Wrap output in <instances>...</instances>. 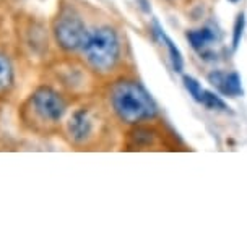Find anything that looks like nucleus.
<instances>
[{"label":"nucleus","mask_w":247,"mask_h":248,"mask_svg":"<svg viewBox=\"0 0 247 248\" xmlns=\"http://www.w3.org/2000/svg\"><path fill=\"white\" fill-rule=\"evenodd\" d=\"M67 112V101L62 93L50 86H39L33 91L21 107V117L34 132H49L57 127Z\"/></svg>","instance_id":"f257e3e1"},{"label":"nucleus","mask_w":247,"mask_h":248,"mask_svg":"<svg viewBox=\"0 0 247 248\" xmlns=\"http://www.w3.org/2000/svg\"><path fill=\"white\" fill-rule=\"evenodd\" d=\"M111 106L125 124H140L156 115V106L150 94L135 81H120L111 90Z\"/></svg>","instance_id":"f03ea898"},{"label":"nucleus","mask_w":247,"mask_h":248,"mask_svg":"<svg viewBox=\"0 0 247 248\" xmlns=\"http://www.w3.org/2000/svg\"><path fill=\"white\" fill-rule=\"evenodd\" d=\"M82 52L93 70L99 73L111 72L120 57V41L117 32L111 26H101L95 31H90Z\"/></svg>","instance_id":"7ed1b4c3"},{"label":"nucleus","mask_w":247,"mask_h":248,"mask_svg":"<svg viewBox=\"0 0 247 248\" xmlns=\"http://www.w3.org/2000/svg\"><path fill=\"white\" fill-rule=\"evenodd\" d=\"M52 32L57 46L67 52L82 50L90 34L82 18L72 12H64L55 18Z\"/></svg>","instance_id":"20e7f679"},{"label":"nucleus","mask_w":247,"mask_h":248,"mask_svg":"<svg viewBox=\"0 0 247 248\" xmlns=\"http://www.w3.org/2000/svg\"><path fill=\"white\" fill-rule=\"evenodd\" d=\"M96 127H98V124H96L95 114H93L90 109H86V107H82V109H77L68 117L67 135L72 143L86 144L95 137Z\"/></svg>","instance_id":"39448f33"},{"label":"nucleus","mask_w":247,"mask_h":248,"mask_svg":"<svg viewBox=\"0 0 247 248\" xmlns=\"http://www.w3.org/2000/svg\"><path fill=\"white\" fill-rule=\"evenodd\" d=\"M208 79L221 94L230 96V97H237L242 94L241 77L236 72H231V73L213 72V73H210Z\"/></svg>","instance_id":"423d86ee"},{"label":"nucleus","mask_w":247,"mask_h":248,"mask_svg":"<svg viewBox=\"0 0 247 248\" xmlns=\"http://www.w3.org/2000/svg\"><path fill=\"white\" fill-rule=\"evenodd\" d=\"M187 39L190 46L197 50L200 55H205L208 52L210 46L216 41V34L212 28L205 26V28H200V30H192L187 32Z\"/></svg>","instance_id":"0eeeda50"},{"label":"nucleus","mask_w":247,"mask_h":248,"mask_svg":"<svg viewBox=\"0 0 247 248\" xmlns=\"http://www.w3.org/2000/svg\"><path fill=\"white\" fill-rule=\"evenodd\" d=\"M15 83V70L7 55L0 54V96H5L12 91Z\"/></svg>","instance_id":"6e6552de"},{"label":"nucleus","mask_w":247,"mask_h":248,"mask_svg":"<svg viewBox=\"0 0 247 248\" xmlns=\"http://www.w3.org/2000/svg\"><path fill=\"white\" fill-rule=\"evenodd\" d=\"M198 104H202L203 107H207L210 110H220V112H226L230 107L226 106V102L221 99L220 96H216L215 93L203 90V94L200 97Z\"/></svg>","instance_id":"1a4fd4ad"},{"label":"nucleus","mask_w":247,"mask_h":248,"mask_svg":"<svg viewBox=\"0 0 247 248\" xmlns=\"http://www.w3.org/2000/svg\"><path fill=\"white\" fill-rule=\"evenodd\" d=\"M158 34H160L161 39L165 41L166 47H167V50H169L172 67H174L176 72H181V70H182V65H184V60H182V55H181V52H179V49L176 47V44L172 43V41L165 34V32H163V30H160V28H158Z\"/></svg>","instance_id":"9d476101"},{"label":"nucleus","mask_w":247,"mask_h":248,"mask_svg":"<svg viewBox=\"0 0 247 248\" xmlns=\"http://www.w3.org/2000/svg\"><path fill=\"white\" fill-rule=\"evenodd\" d=\"M184 86H185V90L189 91V94L192 96V99L198 102L200 97H202V94H203L205 88H202V85H200L194 77H187V75L184 77Z\"/></svg>","instance_id":"9b49d317"},{"label":"nucleus","mask_w":247,"mask_h":248,"mask_svg":"<svg viewBox=\"0 0 247 248\" xmlns=\"http://www.w3.org/2000/svg\"><path fill=\"white\" fill-rule=\"evenodd\" d=\"M244 25H246V18H244V13H241V15L237 16L236 23H234V32H232V47L234 49H237V46H239V43H241Z\"/></svg>","instance_id":"f8f14e48"}]
</instances>
